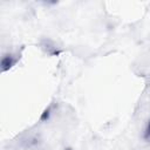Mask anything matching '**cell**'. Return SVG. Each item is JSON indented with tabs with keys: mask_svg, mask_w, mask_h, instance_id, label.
Segmentation results:
<instances>
[{
	"mask_svg": "<svg viewBox=\"0 0 150 150\" xmlns=\"http://www.w3.org/2000/svg\"><path fill=\"white\" fill-rule=\"evenodd\" d=\"M145 135H146V138L150 139V123L148 124V128H146V130H145Z\"/></svg>",
	"mask_w": 150,
	"mask_h": 150,
	"instance_id": "obj_1",
	"label": "cell"
}]
</instances>
